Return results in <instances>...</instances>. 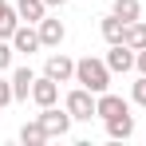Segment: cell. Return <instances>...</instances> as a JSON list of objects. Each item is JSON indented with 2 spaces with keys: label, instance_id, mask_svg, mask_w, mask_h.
Wrapping results in <instances>:
<instances>
[{
  "label": "cell",
  "instance_id": "14",
  "mask_svg": "<svg viewBox=\"0 0 146 146\" xmlns=\"http://www.w3.org/2000/svg\"><path fill=\"white\" fill-rule=\"evenodd\" d=\"M122 36H126V20L111 12V16L103 20V40H107V44H122Z\"/></svg>",
  "mask_w": 146,
  "mask_h": 146
},
{
  "label": "cell",
  "instance_id": "16",
  "mask_svg": "<svg viewBox=\"0 0 146 146\" xmlns=\"http://www.w3.org/2000/svg\"><path fill=\"white\" fill-rule=\"evenodd\" d=\"M122 44H126V48H134V51H142V48H146V24H142V20H130V24H126Z\"/></svg>",
  "mask_w": 146,
  "mask_h": 146
},
{
  "label": "cell",
  "instance_id": "21",
  "mask_svg": "<svg viewBox=\"0 0 146 146\" xmlns=\"http://www.w3.org/2000/svg\"><path fill=\"white\" fill-rule=\"evenodd\" d=\"M134 67H138V71H142V75H146V48H142V51H138V55H134Z\"/></svg>",
  "mask_w": 146,
  "mask_h": 146
},
{
  "label": "cell",
  "instance_id": "6",
  "mask_svg": "<svg viewBox=\"0 0 146 146\" xmlns=\"http://www.w3.org/2000/svg\"><path fill=\"white\" fill-rule=\"evenodd\" d=\"M107 67H111V71H130V67H134V48L111 44V51H107Z\"/></svg>",
  "mask_w": 146,
  "mask_h": 146
},
{
  "label": "cell",
  "instance_id": "22",
  "mask_svg": "<svg viewBox=\"0 0 146 146\" xmlns=\"http://www.w3.org/2000/svg\"><path fill=\"white\" fill-rule=\"evenodd\" d=\"M44 4H48V8H59V4H67V0H44Z\"/></svg>",
  "mask_w": 146,
  "mask_h": 146
},
{
  "label": "cell",
  "instance_id": "19",
  "mask_svg": "<svg viewBox=\"0 0 146 146\" xmlns=\"http://www.w3.org/2000/svg\"><path fill=\"white\" fill-rule=\"evenodd\" d=\"M16 99V91H12V79H0V107H8Z\"/></svg>",
  "mask_w": 146,
  "mask_h": 146
},
{
  "label": "cell",
  "instance_id": "1",
  "mask_svg": "<svg viewBox=\"0 0 146 146\" xmlns=\"http://www.w3.org/2000/svg\"><path fill=\"white\" fill-rule=\"evenodd\" d=\"M75 83H83L87 91H95V95H103V91L111 87V67H107V59H95V55H83V59L75 63Z\"/></svg>",
  "mask_w": 146,
  "mask_h": 146
},
{
  "label": "cell",
  "instance_id": "10",
  "mask_svg": "<svg viewBox=\"0 0 146 146\" xmlns=\"http://www.w3.org/2000/svg\"><path fill=\"white\" fill-rule=\"evenodd\" d=\"M40 44H44V48H59V44H63V24L44 16V20H40Z\"/></svg>",
  "mask_w": 146,
  "mask_h": 146
},
{
  "label": "cell",
  "instance_id": "11",
  "mask_svg": "<svg viewBox=\"0 0 146 146\" xmlns=\"http://www.w3.org/2000/svg\"><path fill=\"white\" fill-rule=\"evenodd\" d=\"M107 134H111V138H130V134H134V115L126 111V115L107 119Z\"/></svg>",
  "mask_w": 146,
  "mask_h": 146
},
{
  "label": "cell",
  "instance_id": "3",
  "mask_svg": "<svg viewBox=\"0 0 146 146\" xmlns=\"http://www.w3.org/2000/svg\"><path fill=\"white\" fill-rule=\"evenodd\" d=\"M67 111H71V119H95V91H87V87H75L67 103H63Z\"/></svg>",
  "mask_w": 146,
  "mask_h": 146
},
{
  "label": "cell",
  "instance_id": "13",
  "mask_svg": "<svg viewBox=\"0 0 146 146\" xmlns=\"http://www.w3.org/2000/svg\"><path fill=\"white\" fill-rule=\"evenodd\" d=\"M16 12H20V20H28V24H40L44 12H48V4L44 0H16Z\"/></svg>",
  "mask_w": 146,
  "mask_h": 146
},
{
  "label": "cell",
  "instance_id": "4",
  "mask_svg": "<svg viewBox=\"0 0 146 146\" xmlns=\"http://www.w3.org/2000/svg\"><path fill=\"white\" fill-rule=\"evenodd\" d=\"M44 75H51L55 83H67V79H75V59H67L63 51H59V55H48V63H44Z\"/></svg>",
  "mask_w": 146,
  "mask_h": 146
},
{
  "label": "cell",
  "instance_id": "8",
  "mask_svg": "<svg viewBox=\"0 0 146 146\" xmlns=\"http://www.w3.org/2000/svg\"><path fill=\"white\" fill-rule=\"evenodd\" d=\"M12 48L24 51V55H28V51H36V48H44V44H40V32H32L28 24H20L16 32H12Z\"/></svg>",
  "mask_w": 146,
  "mask_h": 146
},
{
  "label": "cell",
  "instance_id": "15",
  "mask_svg": "<svg viewBox=\"0 0 146 146\" xmlns=\"http://www.w3.org/2000/svg\"><path fill=\"white\" fill-rule=\"evenodd\" d=\"M20 142H24V146H40V142H48L44 122H40V119H36V122H24V126H20Z\"/></svg>",
  "mask_w": 146,
  "mask_h": 146
},
{
  "label": "cell",
  "instance_id": "2",
  "mask_svg": "<svg viewBox=\"0 0 146 146\" xmlns=\"http://www.w3.org/2000/svg\"><path fill=\"white\" fill-rule=\"evenodd\" d=\"M40 122H44V130H48V138H55V134H59V138H63V134H67V130H71V111H67V107H63V111H55V103H51V107H44V115H40Z\"/></svg>",
  "mask_w": 146,
  "mask_h": 146
},
{
  "label": "cell",
  "instance_id": "18",
  "mask_svg": "<svg viewBox=\"0 0 146 146\" xmlns=\"http://www.w3.org/2000/svg\"><path fill=\"white\" fill-rule=\"evenodd\" d=\"M12 40H0V71H4V67H8V63H12Z\"/></svg>",
  "mask_w": 146,
  "mask_h": 146
},
{
  "label": "cell",
  "instance_id": "12",
  "mask_svg": "<svg viewBox=\"0 0 146 146\" xmlns=\"http://www.w3.org/2000/svg\"><path fill=\"white\" fill-rule=\"evenodd\" d=\"M32 83H36V71H32V67H16V71H12V91H16V99L32 95Z\"/></svg>",
  "mask_w": 146,
  "mask_h": 146
},
{
  "label": "cell",
  "instance_id": "7",
  "mask_svg": "<svg viewBox=\"0 0 146 146\" xmlns=\"http://www.w3.org/2000/svg\"><path fill=\"white\" fill-rule=\"evenodd\" d=\"M32 99H36L40 107H51V103L59 99V83H55L51 75H44V79H36V83H32Z\"/></svg>",
  "mask_w": 146,
  "mask_h": 146
},
{
  "label": "cell",
  "instance_id": "20",
  "mask_svg": "<svg viewBox=\"0 0 146 146\" xmlns=\"http://www.w3.org/2000/svg\"><path fill=\"white\" fill-rule=\"evenodd\" d=\"M130 99H134V103H142V107H146V75L138 79V83H134V91H130Z\"/></svg>",
  "mask_w": 146,
  "mask_h": 146
},
{
  "label": "cell",
  "instance_id": "17",
  "mask_svg": "<svg viewBox=\"0 0 146 146\" xmlns=\"http://www.w3.org/2000/svg\"><path fill=\"white\" fill-rule=\"evenodd\" d=\"M138 12H142V8H138V0H115V16H122L126 24H130V20H138Z\"/></svg>",
  "mask_w": 146,
  "mask_h": 146
},
{
  "label": "cell",
  "instance_id": "5",
  "mask_svg": "<svg viewBox=\"0 0 146 146\" xmlns=\"http://www.w3.org/2000/svg\"><path fill=\"white\" fill-rule=\"evenodd\" d=\"M126 111H130L126 99L111 95V91H103V95L95 99V115H99V119H115V115H126Z\"/></svg>",
  "mask_w": 146,
  "mask_h": 146
},
{
  "label": "cell",
  "instance_id": "9",
  "mask_svg": "<svg viewBox=\"0 0 146 146\" xmlns=\"http://www.w3.org/2000/svg\"><path fill=\"white\" fill-rule=\"evenodd\" d=\"M16 28H20V12H16V4L0 0V40H12Z\"/></svg>",
  "mask_w": 146,
  "mask_h": 146
}]
</instances>
